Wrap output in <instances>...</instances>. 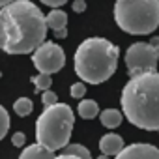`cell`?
<instances>
[{"label":"cell","instance_id":"cell-7","mask_svg":"<svg viewBox=\"0 0 159 159\" xmlns=\"http://www.w3.org/2000/svg\"><path fill=\"white\" fill-rule=\"evenodd\" d=\"M32 62L39 73H58L66 66V52L64 49L54 43V41H43L34 52H32Z\"/></svg>","mask_w":159,"mask_h":159},{"label":"cell","instance_id":"cell-5","mask_svg":"<svg viewBox=\"0 0 159 159\" xmlns=\"http://www.w3.org/2000/svg\"><path fill=\"white\" fill-rule=\"evenodd\" d=\"M114 21L127 34H152L159 26V0H118L114 4Z\"/></svg>","mask_w":159,"mask_h":159},{"label":"cell","instance_id":"cell-25","mask_svg":"<svg viewBox=\"0 0 159 159\" xmlns=\"http://www.w3.org/2000/svg\"><path fill=\"white\" fill-rule=\"evenodd\" d=\"M11 2H15V0H0V10L6 8V6H8V4H11Z\"/></svg>","mask_w":159,"mask_h":159},{"label":"cell","instance_id":"cell-21","mask_svg":"<svg viewBox=\"0 0 159 159\" xmlns=\"http://www.w3.org/2000/svg\"><path fill=\"white\" fill-rule=\"evenodd\" d=\"M71 10H73L75 13H83V11L86 10V2H84V0H73Z\"/></svg>","mask_w":159,"mask_h":159},{"label":"cell","instance_id":"cell-8","mask_svg":"<svg viewBox=\"0 0 159 159\" xmlns=\"http://www.w3.org/2000/svg\"><path fill=\"white\" fill-rule=\"evenodd\" d=\"M114 159H159V148L148 142H135L125 146Z\"/></svg>","mask_w":159,"mask_h":159},{"label":"cell","instance_id":"cell-18","mask_svg":"<svg viewBox=\"0 0 159 159\" xmlns=\"http://www.w3.org/2000/svg\"><path fill=\"white\" fill-rule=\"evenodd\" d=\"M69 94L73 99H83L86 96V84L81 81V83H73L71 88H69Z\"/></svg>","mask_w":159,"mask_h":159},{"label":"cell","instance_id":"cell-22","mask_svg":"<svg viewBox=\"0 0 159 159\" xmlns=\"http://www.w3.org/2000/svg\"><path fill=\"white\" fill-rule=\"evenodd\" d=\"M39 2L41 4H45V6H49V8H62L66 2H67V0H39Z\"/></svg>","mask_w":159,"mask_h":159},{"label":"cell","instance_id":"cell-1","mask_svg":"<svg viewBox=\"0 0 159 159\" xmlns=\"http://www.w3.org/2000/svg\"><path fill=\"white\" fill-rule=\"evenodd\" d=\"M47 39L43 11L30 0H15L0 10V49L6 54H30Z\"/></svg>","mask_w":159,"mask_h":159},{"label":"cell","instance_id":"cell-10","mask_svg":"<svg viewBox=\"0 0 159 159\" xmlns=\"http://www.w3.org/2000/svg\"><path fill=\"white\" fill-rule=\"evenodd\" d=\"M19 159H54V152H51L49 148H45V146L36 142V144L26 146L21 152Z\"/></svg>","mask_w":159,"mask_h":159},{"label":"cell","instance_id":"cell-12","mask_svg":"<svg viewBox=\"0 0 159 159\" xmlns=\"http://www.w3.org/2000/svg\"><path fill=\"white\" fill-rule=\"evenodd\" d=\"M99 120H101V124H103L107 129H114V127H118V125L122 124L124 114H122L118 109H105V111L99 112Z\"/></svg>","mask_w":159,"mask_h":159},{"label":"cell","instance_id":"cell-26","mask_svg":"<svg viewBox=\"0 0 159 159\" xmlns=\"http://www.w3.org/2000/svg\"><path fill=\"white\" fill-rule=\"evenodd\" d=\"M98 159H112V157H111V155H103V153H101V155H99Z\"/></svg>","mask_w":159,"mask_h":159},{"label":"cell","instance_id":"cell-15","mask_svg":"<svg viewBox=\"0 0 159 159\" xmlns=\"http://www.w3.org/2000/svg\"><path fill=\"white\" fill-rule=\"evenodd\" d=\"M13 111H15L17 116L25 118V116H28V114L34 111V103H32L30 98H19V99L13 103Z\"/></svg>","mask_w":159,"mask_h":159},{"label":"cell","instance_id":"cell-11","mask_svg":"<svg viewBox=\"0 0 159 159\" xmlns=\"http://www.w3.org/2000/svg\"><path fill=\"white\" fill-rule=\"evenodd\" d=\"M45 21H47V28H52L54 32H60V30L67 28V13L62 11V10L49 11L45 15Z\"/></svg>","mask_w":159,"mask_h":159},{"label":"cell","instance_id":"cell-14","mask_svg":"<svg viewBox=\"0 0 159 159\" xmlns=\"http://www.w3.org/2000/svg\"><path fill=\"white\" fill-rule=\"evenodd\" d=\"M64 152L62 153H67V155H75V157H79V159H94L92 157V153H90V150L86 148V146H83V144H67L66 148H62Z\"/></svg>","mask_w":159,"mask_h":159},{"label":"cell","instance_id":"cell-2","mask_svg":"<svg viewBox=\"0 0 159 159\" xmlns=\"http://www.w3.org/2000/svg\"><path fill=\"white\" fill-rule=\"evenodd\" d=\"M122 114L139 129L159 131V73L129 77L122 90Z\"/></svg>","mask_w":159,"mask_h":159},{"label":"cell","instance_id":"cell-13","mask_svg":"<svg viewBox=\"0 0 159 159\" xmlns=\"http://www.w3.org/2000/svg\"><path fill=\"white\" fill-rule=\"evenodd\" d=\"M77 112L84 120H92V118L99 116V105L94 99H83L81 103H79V107H77Z\"/></svg>","mask_w":159,"mask_h":159},{"label":"cell","instance_id":"cell-20","mask_svg":"<svg viewBox=\"0 0 159 159\" xmlns=\"http://www.w3.org/2000/svg\"><path fill=\"white\" fill-rule=\"evenodd\" d=\"M25 142H26V137H25V133H15V135L11 137V144H13L15 148H21V146H25Z\"/></svg>","mask_w":159,"mask_h":159},{"label":"cell","instance_id":"cell-4","mask_svg":"<svg viewBox=\"0 0 159 159\" xmlns=\"http://www.w3.org/2000/svg\"><path fill=\"white\" fill-rule=\"evenodd\" d=\"M75 125V114L67 103H54L45 107L36 120V140L51 152L62 150L69 144Z\"/></svg>","mask_w":159,"mask_h":159},{"label":"cell","instance_id":"cell-3","mask_svg":"<svg viewBox=\"0 0 159 159\" xmlns=\"http://www.w3.org/2000/svg\"><path fill=\"white\" fill-rule=\"evenodd\" d=\"M120 49L105 38H88L77 47L73 69L83 83L101 84L114 75Z\"/></svg>","mask_w":159,"mask_h":159},{"label":"cell","instance_id":"cell-17","mask_svg":"<svg viewBox=\"0 0 159 159\" xmlns=\"http://www.w3.org/2000/svg\"><path fill=\"white\" fill-rule=\"evenodd\" d=\"M8 129H10V114L2 105H0V140L8 135Z\"/></svg>","mask_w":159,"mask_h":159},{"label":"cell","instance_id":"cell-6","mask_svg":"<svg viewBox=\"0 0 159 159\" xmlns=\"http://www.w3.org/2000/svg\"><path fill=\"white\" fill-rule=\"evenodd\" d=\"M125 67L129 77H137L142 73H152L157 69L159 62V47H153L152 43L137 41L127 47L125 51Z\"/></svg>","mask_w":159,"mask_h":159},{"label":"cell","instance_id":"cell-16","mask_svg":"<svg viewBox=\"0 0 159 159\" xmlns=\"http://www.w3.org/2000/svg\"><path fill=\"white\" fill-rule=\"evenodd\" d=\"M32 83L36 84V90H38V92H45V90H51L52 79H51V75H47V73H38L36 77H32Z\"/></svg>","mask_w":159,"mask_h":159},{"label":"cell","instance_id":"cell-27","mask_svg":"<svg viewBox=\"0 0 159 159\" xmlns=\"http://www.w3.org/2000/svg\"><path fill=\"white\" fill-rule=\"evenodd\" d=\"M116 2H118V0H116Z\"/></svg>","mask_w":159,"mask_h":159},{"label":"cell","instance_id":"cell-23","mask_svg":"<svg viewBox=\"0 0 159 159\" xmlns=\"http://www.w3.org/2000/svg\"><path fill=\"white\" fill-rule=\"evenodd\" d=\"M54 38H56V39H64V38H67V28H66V30H60V32H54Z\"/></svg>","mask_w":159,"mask_h":159},{"label":"cell","instance_id":"cell-19","mask_svg":"<svg viewBox=\"0 0 159 159\" xmlns=\"http://www.w3.org/2000/svg\"><path fill=\"white\" fill-rule=\"evenodd\" d=\"M41 103H43V107H51V105L58 103V98H56V94L52 90H45L41 94Z\"/></svg>","mask_w":159,"mask_h":159},{"label":"cell","instance_id":"cell-24","mask_svg":"<svg viewBox=\"0 0 159 159\" xmlns=\"http://www.w3.org/2000/svg\"><path fill=\"white\" fill-rule=\"evenodd\" d=\"M54 159H79L75 155H67V153H60V155H54Z\"/></svg>","mask_w":159,"mask_h":159},{"label":"cell","instance_id":"cell-9","mask_svg":"<svg viewBox=\"0 0 159 159\" xmlns=\"http://www.w3.org/2000/svg\"><path fill=\"white\" fill-rule=\"evenodd\" d=\"M124 148H125L124 139L120 135H116V133H107V135H103L99 139V150H101L103 155H111V157L118 155Z\"/></svg>","mask_w":159,"mask_h":159}]
</instances>
